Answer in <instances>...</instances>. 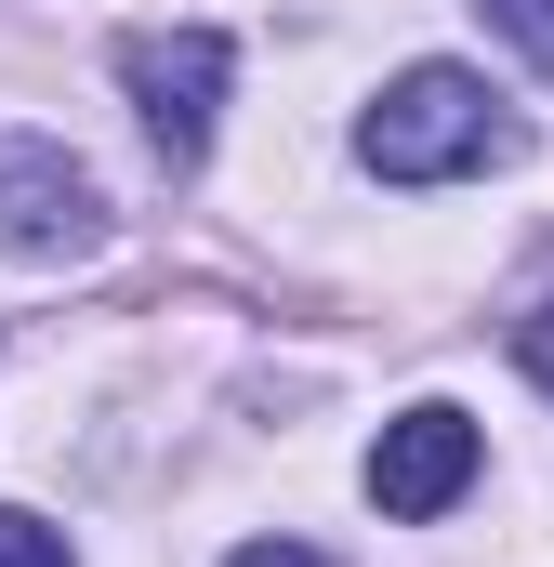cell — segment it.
<instances>
[{
	"label": "cell",
	"instance_id": "8992f818",
	"mask_svg": "<svg viewBox=\"0 0 554 567\" xmlns=\"http://www.w3.org/2000/svg\"><path fill=\"white\" fill-rule=\"evenodd\" d=\"M475 13H489V27H502L529 66H554V0H475Z\"/></svg>",
	"mask_w": 554,
	"mask_h": 567
},
{
	"label": "cell",
	"instance_id": "52a82bcc",
	"mask_svg": "<svg viewBox=\"0 0 554 567\" xmlns=\"http://www.w3.org/2000/svg\"><path fill=\"white\" fill-rule=\"evenodd\" d=\"M225 567H330V555H304V542H238Z\"/></svg>",
	"mask_w": 554,
	"mask_h": 567
},
{
	"label": "cell",
	"instance_id": "6da1fadb",
	"mask_svg": "<svg viewBox=\"0 0 554 567\" xmlns=\"http://www.w3.org/2000/svg\"><path fill=\"white\" fill-rule=\"evenodd\" d=\"M515 145L529 133L502 120V93H489L475 66H397L383 106L357 120V158H370L383 185H462V172H502Z\"/></svg>",
	"mask_w": 554,
	"mask_h": 567
},
{
	"label": "cell",
	"instance_id": "ba28073f",
	"mask_svg": "<svg viewBox=\"0 0 554 567\" xmlns=\"http://www.w3.org/2000/svg\"><path fill=\"white\" fill-rule=\"evenodd\" d=\"M529 370H542V396H554V317H529Z\"/></svg>",
	"mask_w": 554,
	"mask_h": 567
},
{
	"label": "cell",
	"instance_id": "3957f363",
	"mask_svg": "<svg viewBox=\"0 0 554 567\" xmlns=\"http://www.w3.org/2000/svg\"><path fill=\"white\" fill-rule=\"evenodd\" d=\"M93 238H106L93 172L66 145H40V133H0V251L13 265H80Z\"/></svg>",
	"mask_w": 554,
	"mask_h": 567
},
{
	"label": "cell",
	"instance_id": "277c9868",
	"mask_svg": "<svg viewBox=\"0 0 554 567\" xmlns=\"http://www.w3.org/2000/svg\"><path fill=\"white\" fill-rule=\"evenodd\" d=\"M475 462H489V435L462 423L449 396H422V410H397V423L370 435V502H383L397 528H422V515H449V502L475 488Z\"/></svg>",
	"mask_w": 554,
	"mask_h": 567
},
{
	"label": "cell",
	"instance_id": "7a4b0ae2",
	"mask_svg": "<svg viewBox=\"0 0 554 567\" xmlns=\"http://www.w3.org/2000/svg\"><path fill=\"white\" fill-rule=\"evenodd\" d=\"M225 80H238V40L225 27H133L120 40V93H133L145 145L185 172V158H212V106H225Z\"/></svg>",
	"mask_w": 554,
	"mask_h": 567
},
{
	"label": "cell",
	"instance_id": "5b68a950",
	"mask_svg": "<svg viewBox=\"0 0 554 567\" xmlns=\"http://www.w3.org/2000/svg\"><path fill=\"white\" fill-rule=\"evenodd\" d=\"M0 567H80V555H66V528H53V515L0 502Z\"/></svg>",
	"mask_w": 554,
	"mask_h": 567
}]
</instances>
